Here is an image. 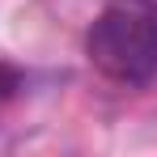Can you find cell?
Here are the masks:
<instances>
[{
	"label": "cell",
	"mask_w": 157,
	"mask_h": 157,
	"mask_svg": "<svg viewBox=\"0 0 157 157\" xmlns=\"http://www.w3.org/2000/svg\"><path fill=\"white\" fill-rule=\"evenodd\" d=\"M85 55L115 85H149L157 77V4L106 0L85 34Z\"/></svg>",
	"instance_id": "6da1fadb"
},
{
	"label": "cell",
	"mask_w": 157,
	"mask_h": 157,
	"mask_svg": "<svg viewBox=\"0 0 157 157\" xmlns=\"http://www.w3.org/2000/svg\"><path fill=\"white\" fill-rule=\"evenodd\" d=\"M13 89H17V77H13V72H9V68L0 64V106L13 98Z\"/></svg>",
	"instance_id": "7a4b0ae2"
}]
</instances>
